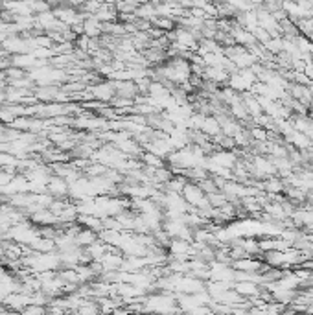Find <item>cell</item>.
Here are the masks:
<instances>
[{
	"label": "cell",
	"mask_w": 313,
	"mask_h": 315,
	"mask_svg": "<svg viewBox=\"0 0 313 315\" xmlns=\"http://www.w3.org/2000/svg\"><path fill=\"white\" fill-rule=\"evenodd\" d=\"M113 315H114V313H113Z\"/></svg>",
	"instance_id": "6"
},
{
	"label": "cell",
	"mask_w": 313,
	"mask_h": 315,
	"mask_svg": "<svg viewBox=\"0 0 313 315\" xmlns=\"http://www.w3.org/2000/svg\"><path fill=\"white\" fill-rule=\"evenodd\" d=\"M232 289L238 293L239 297H243L245 300L260 297V293H262V287H260V284H256V282H234Z\"/></svg>",
	"instance_id": "1"
},
{
	"label": "cell",
	"mask_w": 313,
	"mask_h": 315,
	"mask_svg": "<svg viewBox=\"0 0 313 315\" xmlns=\"http://www.w3.org/2000/svg\"><path fill=\"white\" fill-rule=\"evenodd\" d=\"M48 311L45 309V306H37V304H30L23 309V315H46Z\"/></svg>",
	"instance_id": "3"
},
{
	"label": "cell",
	"mask_w": 313,
	"mask_h": 315,
	"mask_svg": "<svg viewBox=\"0 0 313 315\" xmlns=\"http://www.w3.org/2000/svg\"><path fill=\"white\" fill-rule=\"evenodd\" d=\"M311 249H313V243H311Z\"/></svg>",
	"instance_id": "4"
},
{
	"label": "cell",
	"mask_w": 313,
	"mask_h": 315,
	"mask_svg": "<svg viewBox=\"0 0 313 315\" xmlns=\"http://www.w3.org/2000/svg\"><path fill=\"white\" fill-rule=\"evenodd\" d=\"M311 230H313V227H311Z\"/></svg>",
	"instance_id": "5"
},
{
	"label": "cell",
	"mask_w": 313,
	"mask_h": 315,
	"mask_svg": "<svg viewBox=\"0 0 313 315\" xmlns=\"http://www.w3.org/2000/svg\"><path fill=\"white\" fill-rule=\"evenodd\" d=\"M142 162H146L148 166H151L153 170H159V168H164L162 166V159H159L157 155L149 153V151H146V153H142Z\"/></svg>",
	"instance_id": "2"
}]
</instances>
